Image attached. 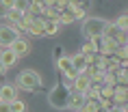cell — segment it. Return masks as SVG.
<instances>
[{
  "mask_svg": "<svg viewBox=\"0 0 128 112\" xmlns=\"http://www.w3.org/2000/svg\"><path fill=\"white\" fill-rule=\"evenodd\" d=\"M70 91H72V82H59L52 91L48 93V104L52 106L54 110H68V99H70Z\"/></svg>",
  "mask_w": 128,
  "mask_h": 112,
  "instance_id": "1",
  "label": "cell"
},
{
  "mask_svg": "<svg viewBox=\"0 0 128 112\" xmlns=\"http://www.w3.org/2000/svg\"><path fill=\"white\" fill-rule=\"evenodd\" d=\"M15 86L20 88V91H30V93H37L41 91V86H44V80H41V75L37 71H33V69H24V71L18 75V82H15Z\"/></svg>",
  "mask_w": 128,
  "mask_h": 112,
  "instance_id": "2",
  "label": "cell"
},
{
  "mask_svg": "<svg viewBox=\"0 0 128 112\" xmlns=\"http://www.w3.org/2000/svg\"><path fill=\"white\" fill-rule=\"evenodd\" d=\"M108 22L104 17H82V24H80V33L85 39H94V37H100L104 33Z\"/></svg>",
  "mask_w": 128,
  "mask_h": 112,
  "instance_id": "3",
  "label": "cell"
},
{
  "mask_svg": "<svg viewBox=\"0 0 128 112\" xmlns=\"http://www.w3.org/2000/svg\"><path fill=\"white\" fill-rule=\"evenodd\" d=\"M104 37H108V39H113L117 45H126V30H122V28H117L113 24V22H108L106 28H104Z\"/></svg>",
  "mask_w": 128,
  "mask_h": 112,
  "instance_id": "4",
  "label": "cell"
},
{
  "mask_svg": "<svg viewBox=\"0 0 128 112\" xmlns=\"http://www.w3.org/2000/svg\"><path fill=\"white\" fill-rule=\"evenodd\" d=\"M18 37H22V35H18L9 24H2V26H0V47H11V43H13Z\"/></svg>",
  "mask_w": 128,
  "mask_h": 112,
  "instance_id": "5",
  "label": "cell"
},
{
  "mask_svg": "<svg viewBox=\"0 0 128 112\" xmlns=\"http://www.w3.org/2000/svg\"><path fill=\"white\" fill-rule=\"evenodd\" d=\"M28 37H33V39H41V37H46V26H44V20L41 17H35L30 22V26L26 30Z\"/></svg>",
  "mask_w": 128,
  "mask_h": 112,
  "instance_id": "6",
  "label": "cell"
},
{
  "mask_svg": "<svg viewBox=\"0 0 128 112\" xmlns=\"http://www.w3.org/2000/svg\"><path fill=\"white\" fill-rule=\"evenodd\" d=\"M11 50L15 52L18 58H22V56H26V54L30 52V41H28L26 37H18V39L11 43Z\"/></svg>",
  "mask_w": 128,
  "mask_h": 112,
  "instance_id": "7",
  "label": "cell"
},
{
  "mask_svg": "<svg viewBox=\"0 0 128 112\" xmlns=\"http://www.w3.org/2000/svg\"><path fill=\"white\" fill-rule=\"evenodd\" d=\"M0 60H2V65L7 67V69H11V67H15L20 63V58L15 56V52L11 47H0Z\"/></svg>",
  "mask_w": 128,
  "mask_h": 112,
  "instance_id": "8",
  "label": "cell"
},
{
  "mask_svg": "<svg viewBox=\"0 0 128 112\" xmlns=\"http://www.w3.org/2000/svg\"><path fill=\"white\" fill-rule=\"evenodd\" d=\"M18 86L11 84V82H7V84H2L0 86V101H7V104H11L15 97H18Z\"/></svg>",
  "mask_w": 128,
  "mask_h": 112,
  "instance_id": "9",
  "label": "cell"
},
{
  "mask_svg": "<svg viewBox=\"0 0 128 112\" xmlns=\"http://www.w3.org/2000/svg\"><path fill=\"white\" fill-rule=\"evenodd\" d=\"M85 101H87V97H85V93H80V91H74V88H72V91H70V99H68V108L70 110H78V108H80L82 104H85Z\"/></svg>",
  "mask_w": 128,
  "mask_h": 112,
  "instance_id": "10",
  "label": "cell"
},
{
  "mask_svg": "<svg viewBox=\"0 0 128 112\" xmlns=\"http://www.w3.org/2000/svg\"><path fill=\"white\" fill-rule=\"evenodd\" d=\"M89 84H91V82H89V78L87 75H85V73H78V75H76L74 80H72V88H74V91H80V93H85L89 88Z\"/></svg>",
  "mask_w": 128,
  "mask_h": 112,
  "instance_id": "11",
  "label": "cell"
},
{
  "mask_svg": "<svg viewBox=\"0 0 128 112\" xmlns=\"http://www.w3.org/2000/svg\"><path fill=\"white\" fill-rule=\"evenodd\" d=\"M126 104H128V88H124V86H115L113 106H126Z\"/></svg>",
  "mask_w": 128,
  "mask_h": 112,
  "instance_id": "12",
  "label": "cell"
},
{
  "mask_svg": "<svg viewBox=\"0 0 128 112\" xmlns=\"http://www.w3.org/2000/svg\"><path fill=\"white\" fill-rule=\"evenodd\" d=\"M70 60H72V67H74L76 71H82V69L87 67V56L82 52H76L74 56H70Z\"/></svg>",
  "mask_w": 128,
  "mask_h": 112,
  "instance_id": "13",
  "label": "cell"
},
{
  "mask_svg": "<svg viewBox=\"0 0 128 112\" xmlns=\"http://www.w3.org/2000/svg\"><path fill=\"white\" fill-rule=\"evenodd\" d=\"M100 110L102 108H100V104H98V99H87L76 112H100Z\"/></svg>",
  "mask_w": 128,
  "mask_h": 112,
  "instance_id": "14",
  "label": "cell"
},
{
  "mask_svg": "<svg viewBox=\"0 0 128 112\" xmlns=\"http://www.w3.org/2000/svg\"><path fill=\"white\" fill-rule=\"evenodd\" d=\"M44 26H46V37H56V35H59V28H61L59 22H48V20H44Z\"/></svg>",
  "mask_w": 128,
  "mask_h": 112,
  "instance_id": "15",
  "label": "cell"
},
{
  "mask_svg": "<svg viewBox=\"0 0 128 112\" xmlns=\"http://www.w3.org/2000/svg\"><path fill=\"white\" fill-rule=\"evenodd\" d=\"M59 24L61 26H68V24H74V15L70 13V9H63L59 13Z\"/></svg>",
  "mask_w": 128,
  "mask_h": 112,
  "instance_id": "16",
  "label": "cell"
},
{
  "mask_svg": "<svg viewBox=\"0 0 128 112\" xmlns=\"http://www.w3.org/2000/svg\"><path fill=\"white\" fill-rule=\"evenodd\" d=\"M9 106H11V112H26V101H22L20 97H15Z\"/></svg>",
  "mask_w": 128,
  "mask_h": 112,
  "instance_id": "17",
  "label": "cell"
},
{
  "mask_svg": "<svg viewBox=\"0 0 128 112\" xmlns=\"http://www.w3.org/2000/svg\"><path fill=\"white\" fill-rule=\"evenodd\" d=\"M85 56H91V54H96V45L91 39H85V43H82V50H80Z\"/></svg>",
  "mask_w": 128,
  "mask_h": 112,
  "instance_id": "18",
  "label": "cell"
},
{
  "mask_svg": "<svg viewBox=\"0 0 128 112\" xmlns=\"http://www.w3.org/2000/svg\"><path fill=\"white\" fill-rule=\"evenodd\" d=\"M28 7H30L28 0H15V2H13V9H15V11H20V13H26Z\"/></svg>",
  "mask_w": 128,
  "mask_h": 112,
  "instance_id": "19",
  "label": "cell"
},
{
  "mask_svg": "<svg viewBox=\"0 0 128 112\" xmlns=\"http://www.w3.org/2000/svg\"><path fill=\"white\" fill-rule=\"evenodd\" d=\"M56 67H59V71H65V69H70V67H72V60H70V56H61V58L56 60Z\"/></svg>",
  "mask_w": 128,
  "mask_h": 112,
  "instance_id": "20",
  "label": "cell"
},
{
  "mask_svg": "<svg viewBox=\"0 0 128 112\" xmlns=\"http://www.w3.org/2000/svg\"><path fill=\"white\" fill-rule=\"evenodd\" d=\"M113 24H115L117 28H122V30H126V28H128V15H126V13H122L120 17L113 22Z\"/></svg>",
  "mask_w": 128,
  "mask_h": 112,
  "instance_id": "21",
  "label": "cell"
},
{
  "mask_svg": "<svg viewBox=\"0 0 128 112\" xmlns=\"http://www.w3.org/2000/svg\"><path fill=\"white\" fill-rule=\"evenodd\" d=\"M61 73H63V78L68 80V82H72V80H74V78H76V75H78L80 71H76L74 67H70V69H65V71H61Z\"/></svg>",
  "mask_w": 128,
  "mask_h": 112,
  "instance_id": "22",
  "label": "cell"
},
{
  "mask_svg": "<svg viewBox=\"0 0 128 112\" xmlns=\"http://www.w3.org/2000/svg\"><path fill=\"white\" fill-rule=\"evenodd\" d=\"M74 4H76V7H80L82 11H89V9H91V0H76Z\"/></svg>",
  "mask_w": 128,
  "mask_h": 112,
  "instance_id": "23",
  "label": "cell"
},
{
  "mask_svg": "<svg viewBox=\"0 0 128 112\" xmlns=\"http://www.w3.org/2000/svg\"><path fill=\"white\" fill-rule=\"evenodd\" d=\"M61 56H65V52H63V47H61V45H56V47L52 50V58H54V63H56Z\"/></svg>",
  "mask_w": 128,
  "mask_h": 112,
  "instance_id": "24",
  "label": "cell"
},
{
  "mask_svg": "<svg viewBox=\"0 0 128 112\" xmlns=\"http://www.w3.org/2000/svg\"><path fill=\"white\" fill-rule=\"evenodd\" d=\"M0 112H11V106L7 101H0Z\"/></svg>",
  "mask_w": 128,
  "mask_h": 112,
  "instance_id": "25",
  "label": "cell"
},
{
  "mask_svg": "<svg viewBox=\"0 0 128 112\" xmlns=\"http://www.w3.org/2000/svg\"><path fill=\"white\" fill-rule=\"evenodd\" d=\"M0 2H2L7 9H13V2H15V0H0Z\"/></svg>",
  "mask_w": 128,
  "mask_h": 112,
  "instance_id": "26",
  "label": "cell"
},
{
  "mask_svg": "<svg viewBox=\"0 0 128 112\" xmlns=\"http://www.w3.org/2000/svg\"><path fill=\"white\" fill-rule=\"evenodd\" d=\"M7 11H9V9L4 7V4H2V2H0V17H4V15H7Z\"/></svg>",
  "mask_w": 128,
  "mask_h": 112,
  "instance_id": "27",
  "label": "cell"
},
{
  "mask_svg": "<svg viewBox=\"0 0 128 112\" xmlns=\"http://www.w3.org/2000/svg\"><path fill=\"white\" fill-rule=\"evenodd\" d=\"M9 71V69H7V67H4V65H2V60H0V78H2V75H4V73H7Z\"/></svg>",
  "mask_w": 128,
  "mask_h": 112,
  "instance_id": "28",
  "label": "cell"
}]
</instances>
